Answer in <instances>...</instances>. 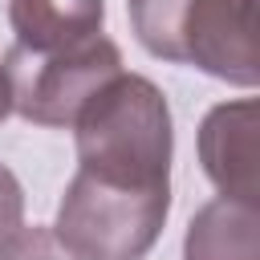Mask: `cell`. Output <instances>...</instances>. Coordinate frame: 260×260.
Segmentation results:
<instances>
[{
    "label": "cell",
    "mask_w": 260,
    "mask_h": 260,
    "mask_svg": "<svg viewBox=\"0 0 260 260\" xmlns=\"http://www.w3.org/2000/svg\"><path fill=\"white\" fill-rule=\"evenodd\" d=\"M77 171L126 183V187H171L175 126L162 89L142 73L110 77L73 118Z\"/></svg>",
    "instance_id": "1"
},
{
    "label": "cell",
    "mask_w": 260,
    "mask_h": 260,
    "mask_svg": "<svg viewBox=\"0 0 260 260\" xmlns=\"http://www.w3.org/2000/svg\"><path fill=\"white\" fill-rule=\"evenodd\" d=\"M183 260H260V211L240 199L203 203L183 240Z\"/></svg>",
    "instance_id": "7"
},
{
    "label": "cell",
    "mask_w": 260,
    "mask_h": 260,
    "mask_svg": "<svg viewBox=\"0 0 260 260\" xmlns=\"http://www.w3.org/2000/svg\"><path fill=\"white\" fill-rule=\"evenodd\" d=\"M106 0H8V24L28 53H57L102 32Z\"/></svg>",
    "instance_id": "6"
},
{
    "label": "cell",
    "mask_w": 260,
    "mask_h": 260,
    "mask_svg": "<svg viewBox=\"0 0 260 260\" xmlns=\"http://www.w3.org/2000/svg\"><path fill=\"white\" fill-rule=\"evenodd\" d=\"M12 110L37 126H73L77 110L122 73V49L110 37H89L57 53H28L12 45L0 61Z\"/></svg>",
    "instance_id": "4"
},
{
    "label": "cell",
    "mask_w": 260,
    "mask_h": 260,
    "mask_svg": "<svg viewBox=\"0 0 260 260\" xmlns=\"http://www.w3.org/2000/svg\"><path fill=\"white\" fill-rule=\"evenodd\" d=\"M256 130L260 110L252 98L219 102L199 122V162L223 199L256 203Z\"/></svg>",
    "instance_id": "5"
},
{
    "label": "cell",
    "mask_w": 260,
    "mask_h": 260,
    "mask_svg": "<svg viewBox=\"0 0 260 260\" xmlns=\"http://www.w3.org/2000/svg\"><path fill=\"white\" fill-rule=\"evenodd\" d=\"M24 228V187L20 179L0 162V240Z\"/></svg>",
    "instance_id": "9"
},
{
    "label": "cell",
    "mask_w": 260,
    "mask_h": 260,
    "mask_svg": "<svg viewBox=\"0 0 260 260\" xmlns=\"http://www.w3.org/2000/svg\"><path fill=\"white\" fill-rule=\"evenodd\" d=\"M126 12L150 57L256 89V0H126Z\"/></svg>",
    "instance_id": "2"
},
{
    "label": "cell",
    "mask_w": 260,
    "mask_h": 260,
    "mask_svg": "<svg viewBox=\"0 0 260 260\" xmlns=\"http://www.w3.org/2000/svg\"><path fill=\"white\" fill-rule=\"evenodd\" d=\"M0 260H69L49 228H20L8 240H0Z\"/></svg>",
    "instance_id": "8"
},
{
    "label": "cell",
    "mask_w": 260,
    "mask_h": 260,
    "mask_svg": "<svg viewBox=\"0 0 260 260\" xmlns=\"http://www.w3.org/2000/svg\"><path fill=\"white\" fill-rule=\"evenodd\" d=\"M167 211L171 187H126L77 171L49 232L69 260H146Z\"/></svg>",
    "instance_id": "3"
},
{
    "label": "cell",
    "mask_w": 260,
    "mask_h": 260,
    "mask_svg": "<svg viewBox=\"0 0 260 260\" xmlns=\"http://www.w3.org/2000/svg\"><path fill=\"white\" fill-rule=\"evenodd\" d=\"M12 114V98H8V81H4V69H0V122Z\"/></svg>",
    "instance_id": "10"
}]
</instances>
